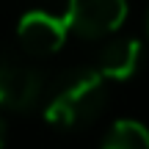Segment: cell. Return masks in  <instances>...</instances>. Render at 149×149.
Instances as JSON below:
<instances>
[{
  "mask_svg": "<svg viewBox=\"0 0 149 149\" xmlns=\"http://www.w3.org/2000/svg\"><path fill=\"white\" fill-rule=\"evenodd\" d=\"M105 77L97 69H72L53 83L44 102V119L58 130L91 124L105 108Z\"/></svg>",
  "mask_w": 149,
  "mask_h": 149,
  "instance_id": "obj_1",
  "label": "cell"
},
{
  "mask_svg": "<svg viewBox=\"0 0 149 149\" xmlns=\"http://www.w3.org/2000/svg\"><path fill=\"white\" fill-rule=\"evenodd\" d=\"M64 17L77 36L100 39L122 28L127 19V0H69Z\"/></svg>",
  "mask_w": 149,
  "mask_h": 149,
  "instance_id": "obj_2",
  "label": "cell"
},
{
  "mask_svg": "<svg viewBox=\"0 0 149 149\" xmlns=\"http://www.w3.org/2000/svg\"><path fill=\"white\" fill-rule=\"evenodd\" d=\"M66 33H69L66 17H55L50 11H28L17 25L19 47L31 55L58 53L66 42Z\"/></svg>",
  "mask_w": 149,
  "mask_h": 149,
  "instance_id": "obj_3",
  "label": "cell"
},
{
  "mask_svg": "<svg viewBox=\"0 0 149 149\" xmlns=\"http://www.w3.org/2000/svg\"><path fill=\"white\" fill-rule=\"evenodd\" d=\"M44 80L31 66L3 64L0 66V108L6 111H28L42 97Z\"/></svg>",
  "mask_w": 149,
  "mask_h": 149,
  "instance_id": "obj_4",
  "label": "cell"
},
{
  "mask_svg": "<svg viewBox=\"0 0 149 149\" xmlns=\"http://www.w3.org/2000/svg\"><path fill=\"white\" fill-rule=\"evenodd\" d=\"M141 64V42L133 36H119L108 42L97 55V72L105 80H130Z\"/></svg>",
  "mask_w": 149,
  "mask_h": 149,
  "instance_id": "obj_5",
  "label": "cell"
},
{
  "mask_svg": "<svg viewBox=\"0 0 149 149\" xmlns=\"http://www.w3.org/2000/svg\"><path fill=\"white\" fill-rule=\"evenodd\" d=\"M100 149H149V130L141 122L119 119L105 133Z\"/></svg>",
  "mask_w": 149,
  "mask_h": 149,
  "instance_id": "obj_6",
  "label": "cell"
},
{
  "mask_svg": "<svg viewBox=\"0 0 149 149\" xmlns=\"http://www.w3.org/2000/svg\"><path fill=\"white\" fill-rule=\"evenodd\" d=\"M3 141H6V127H3V119H0V149H3Z\"/></svg>",
  "mask_w": 149,
  "mask_h": 149,
  "instance_id": "obj_7",
  "label": "cell"
}]
</instances>
